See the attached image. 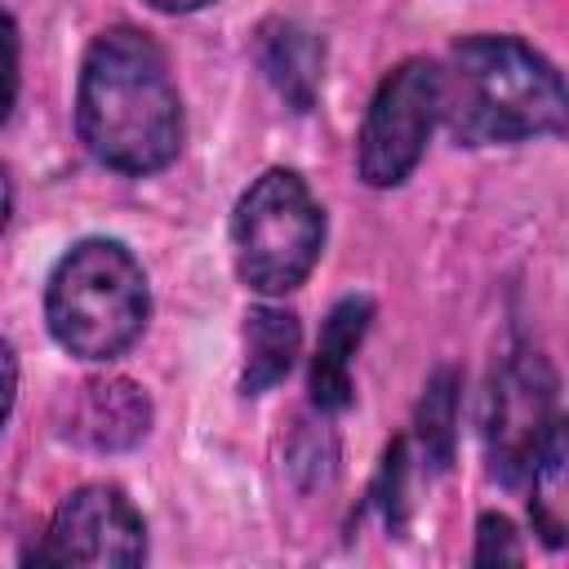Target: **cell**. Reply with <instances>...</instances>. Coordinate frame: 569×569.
<instances>
[{"mask_svg": "<svg viewBox=\"0 0 569 569\" xmlns=\"http://www.w3.org/2000/svg\"><path fill=\"white\" fill-rule=\"evenodd\" d=\"M76 133L98 164L124 178H151L178 160L182 93L147 31L107 27L89 40L76 80Z\"/></svg>", "mask_w": 569, "mask_h": 569, "instance_id": "cell-1", "label": "cell"}, {"mask_svg": "<svg viewBox=\"0 0 569 569\" xmlns=\"http://www.w3.org/2000/svg\"><path fill=\"white\" fill-rule=\"evenodd\" d=\"M440 120L462 147H516L560 138L569 98L556 62L529 40L480 31L453 40L440 62Z\"/></svg>", "mask_w": 569, "mask_h": 569, "instance_id": "cell-2", "label": "cell"}, {"mask_svg": "<svg viewBox=\"0 0 569 569\" xmlns=\"http://www.w3.org/2000/svg\"><path fill=\"white\" fill-rule=\"evenodd\" d=\"M151 320L147 271L129 244L89 236L71 244L44 284V325L53 342L89 365L120 360Z\"/></svg>", "mask_w": 569, "mask_h": 569, "instance_id": "cell-3", "label": "cell"}, {"mask_svg": "<svg viewBox=\"0 0 569 569\" xmlns=\"http://www.w3.org/2000/svg\"><path fill=\"white\" fill-rule=\"evenodd\" d=\"M325 209L293 169L258 173L231 209V258L244 289L262 298L293 293L320 262Z\"/></svg>", "mask_w": 569, "mask_h": 569, "instance_id": "cell-4", "label": "cell"}, {"mask_svg": "<svg viewBox=\"0 0 569 569\" xmlns=\"http://www.w3.org/2000/svg\"><path fill=\"white\" fill-rule=\"evenodd\" d=\"M556 387L560 382L551 360L529 342H511L493 360L485 382V405H480V440H485L493 480L511 489L529 485L547 449L565 440Z\"/></svg>", "mask_w": 569, "mask_h": 569, "instance_id": "cell-5", "label": "cell"}, {"mask_svg": "<svg viewBox=\"0 0 569 569\" xmlns=\"http://www.w3.org/2000/svg\"><path fill=\"white\" fill-rule=\"evenodd\" d=\"M436 120H440V62L436 58L396 62L378 80L356 138V169L365 187L373 191L400 187L422 164Z\"/></svg>", "mask_w": 569, "mask_h": 569, "instance_id": "cell-6", "label": "cell"}, {"mask_svg": "<svg viewBox=\"0 0 569 569\" xmlns=\"http://www.w3.org/2000/svg\"><path fill=\"white\" fill-rule=\"evenodd\" d=\"M36 565H89V569H129L147 560V520L124 498V489L93 480L71 489L49 516L44 542L27 551Z\"/></svg>", "mask_w": 569, "mask_h": 569, "instance_id": "cell-7", "label": "cell"}, {"mask_svg": "<svg viewBox=\"0 0 569 569\" xmlns=\"http://www.w3.org/2000/svg\"><path fill=\"white\" fill-rule=\"evenodd\" d=\"M151 396L133 378H89L67 396V413L58 418L62 440L93 453H124L151 431Z\"/></svg>", "mask_w": 569, "mask_h": 569, "instance_id": "cell-8", "label": "cell"}, {"mask_svg": "<svg viewBox=\"0 0 569 569\" xmlns=\"http://www.w3.org/2000/svg\"><path fill=\"white\" fill-rule=\"evenodd\" d=\"M369 320H373V298L365 293H347L329 307L325 325H320V338H316V356H311V373H307V391H311V409L320 413H342L356 396V382H351V360L369 333Z\"/></svg>", "mask_w": 569, "mask_h": 569, "instance_id": "cell-9", "label": "cell"}, {"mask_svg": "<svg viewBox=\"0 0 569 569\" xmlns=\"http://www.w3.org/2000/svg\"><path fill=\"white\" fill-rule=\"evenodd\" d=\"M258 67L267 76V84L293 107V111H311L325 84V40L293 22V18H267L258 27L253 40Z\"/></svg>", "mask_w": 569, "mask_h": 569, "instance_id": "cell-10", "label": "cell"}, {"mask_svg": "<svg viewBox=\"0 0 569 569\" xmlns=\"http://www.w3.org/2000/svg\"><path fill=\"white\" fill-rule=\"evenodd\" d=\"M302 351L298 316L280 302H258L244 311V360H240V391L262 396L289 378Z\"/></svg>", "mask_w": 569, "mask_h": 569, "instance_id": "cell-11", "label": "cell"}, {"mask_svg": "<svg viewBox=\"0 0 569 569\" xmlns=\"http://www.w3.org/2000/svg\"><path fill=\"white\" fill-rule=\"evenodd\" d=\"M458 409H462V373L458 365H436L431 378L422 382L418 413H413V440L422 462L440 476L453 467L458 453Z\"/></svg>", "mask_w": 569, "mask_h": 569, "instance_id": "cell-12", "label": "cell"}, {"mask_svg": "<svg viewBox=\"0 0 569 569\" xmlns=\"http://www.w3.org/2000/svg\"><path fill=\"white\" fill-rule=\"evenodd\" d=\"M284 471L293 476L298 489H320L338 476V436L329 427V413L311 409L293 418L284 440Z\"/></svg>", "mask_w": 569, "mask_h": 569, "instance_id": "cell-13", "label": "cell"}, {"mask_svg": "<svg viewBox=\"0 0 569 569\" xmlns=\"http://www.w3.org/2000/svg\"><path fill=\"white\" fill-rule=\"evenodd\" d=\"M476 565H520L525 560V547H520V533L507 516L498 511H485L476 520V551H471Z\"/></svg>", "mask_w": 569, "mask_h": 569, "instance_id": "cell-14", "label": "cell"}, {"mask_svg": "<svg viewBox=\"0 0 569 569\" xmlns=\"http://www.w3.org/2000/svg\"><path fill=\"white\" fill-rule=\"evenodd\" d=\"M18 89H22V36L13 13L0 9V129L18 107Z\"/></svg>", "mask_w": 569, "mask_h": 569, "instance_id": "cell-15", "label": "cell"}, {"mask_svg": "<svg viewBox=\"0 0 569 569\" xmlns=\"http://www.w3.org/2000/svg\"><path fill=\"white\" fill-rule=\"evenodd\" d=\"M13 400H18V351H13V342L0 333V436H4V427H9Z\"/></svg>", "mask_w": 569, "mask_h": 569, "instance_id": "cell-16", "label": "cell"}, {"mask_svg": "<svg viewBox=\"0 0 569 569\" xmlns=\"http://www.w3.org/2000/svg\"><path fill=\"white\" fill-rule=\"evenodd\" d=\"M9 218H13V178H9V169L0 164V236L9 231Z\"/></svg>", "mask_w": 569, "mask_h": 569, "instance_id": "cell-17", "label": "cell"}, {"mask_svg": "<svg viewBox=\"0 0 569 569\" xmlns=\"http://www.w3.org/2000/svg\"><path fill=\"white\" fill-rule=\"evenodd\" d=\"M156 13H196V9H204V4H213V0H147Z\"/></svg>", "mask_w": 569, "mask_h": 569, "instance_id": "cell-18", "label": "cell"}]
</instances>
